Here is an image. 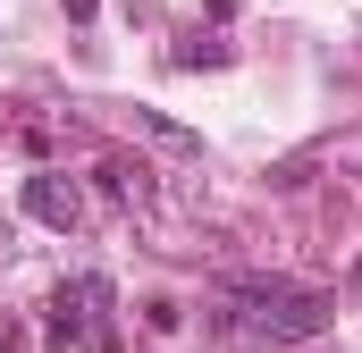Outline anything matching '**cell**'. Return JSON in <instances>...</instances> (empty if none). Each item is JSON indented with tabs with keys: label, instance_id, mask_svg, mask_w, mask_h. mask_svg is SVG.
<instances>
[{
	"label": "cell",
	"instance_id": "cell-3",
	"mask_svg": "<svg viewBox=\"0 0 362 353\" xmlns=\"http://www.w3.org/2000/svg\"><path fill=\"white\" fill-rule=\"evenodd\" d=\"M25 219H42V227L76 236V227H85V193H76V176L34 169V176H25Z\"/></svg>",
	"mask_w": 362,
	"mask_h": 353
},
{
	"label": "cell",
	"instance_id": "cell-5",
	"mask_svg": "<svg viewBox=\"0 0 362 353\" xmlns=\"http://www.w3.org/2000/svg\"><path fill=\"white\" fill-rule=\"evenodd\" d=\"M135 135H144V143H160L169 160H202V135L177 126V118H160V109H135Z\"/></svg>",
	"mask_w": 362,
	"mask_h": 353
},
{
	"label": "cell",
	"instance_id": "cell-6",
	"mask_svg": "<svg viewBox=\"0 0 362 353\" xmlns=\"http://www.w3.org/2000/svg\"><path fill=\"white\" fill-rule=\"evenodd\" d=\"M169 59H177V68H228V42L194 25V34H185V42H177V51H169Z\"/></svg>",
	"mask_w": 362,
	"mask_h": 353
},
{
	"label": "cell",
	"instance_id": "cell-4",
	"mask_svg": "<svg viewBox=\"0 0 362 353\" xmlns=\"http://www.w3.org/2000/svg\"><path fill=\"white\" fill-rule=\"evenodd\" d=\"M93 176H101V193H110L118 210H152V193H160L144 160H101V169H93Z\"/></svg>",
	"mask_w": 362,
	"mask_h": 353
},
{
	"label": "cell",
	"instance_id": "cell-7",
	"mask_svg": "<svg viewBox=\"0 0 362 353\" xmlns=\"http://www.w3.org/2000/svg\"><path fill=\"white\" fill-rule=\"evenodd\" d=\"M177 320H185V311L169 303V294H152V303H144V328H152V337H177Z\"/></svg>",
	"mask_w": 362,
	"mask_h": 353
},
{
	"label": "cell",
	"instance_id": "cell-1",
	"mask_svg": "<svg viewBox=\"0 0 362 353\" xmlns=\"http://www.w3.org/2000/svg\"><path fill=\"white\" fill-rule=\"evenodd\" d=\"M228 303H245V328L262 345H312L329 337V311H337L320 286H286V277H236Z\"/></svg>",
	"mask_w": 362,
	"mask_h": 353
},
{
	"label": "cell",
	"instance_id": "cell-2",
	"mask_svg": "<svg viewBox=\"0 0 362 353\" xmlns=\"http://www.w3.org/2000/svg\"><path fill=\"white\" fill-rule=\"evenodd\" d=\"M110 277L101 269H85V277H68L59 294H51V345H93L110 353Z\"/></svg>",
	"mask_w": 362,
	"mask_h": 353
}]
</instances>
